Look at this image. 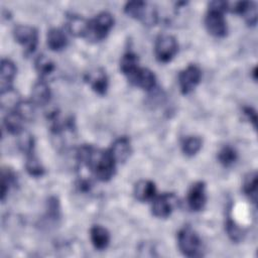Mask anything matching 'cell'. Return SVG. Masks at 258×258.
Here are the masks:
<instances>
[{
  "mask_svg": "<svg viewBox=\"0 0 258 258\" xmlns=\"http://www.w3.org/2000/svg\"><path fill=\"white\" fill-rule=\"evenodd\" d=\"M77 158L101 181H108L115 174L117 162L109 149L103 150L84 144L78 148Z\"/></svg>",
  "mask_w": 258,
  "mask_h": 258,
  "instance_id": "1",
  "label": "cell"
},
{
  "mask_svg": "<svg viewBox=\"0 0 258 258\" xmlns=\"http://www.w3.org/2000/svg\"><path fill=\"white\" fill-rule=\"evenodd\" d=\"M228 10V2L213 1L205 17V25L210 34L215 37H224L228 32L227 22L224 13Z\"/></svg>",
  "mask_w": 258,
  "mask_h": 258,
  "instance_id": "2",
  "label": "cell"
},
{
  "mask_svg": "<svg viewBox=\"0 0 258 258\" xmlns=\"http://www.w3.org/2000/svg\"><path fill=\"white\" fill-rule=\"evenodd\" d=\"M177 246L186 257H200L203 255V243L198 233L189 226H184L177 233Z\"/></svg>",
  "mask_w": 258,
  "mask_h": 258,
  "instance_id": "3",
  "label": "cell"
},
{
  "mask_svg": "<svg viewBox=\"0 0 258 258\" xmlns=\"http://www.w3.org/2000/svg\"><path fill=\"white\" fill-rule=\"evenodd\" d=\"M114 25V18L109 12H101L89 20L85 38L98 42L107 37Z\"/></svg>",
  "mask_w": 258,
  "mask_h": 258,
  "instance_id": "4",
  "label": "cell"
},
{
  "mask_svg": "<svg viewBox=\"0 0 258 258\" xmlns=\"http://www.w3.org/2000/svg\"><path fill=\"white\" fill-rule=\"evenodd\" d=\"M124 12L135 19L140 20L144 25H155L158 20L156 8L144 1H130L124 6Z\"/></svg>",
  "mask_w": 258,
  "mask_h": 258,
  "instance_id": "5",
  "label": "cell"
},
{
  "mask_svg": "<svg viewBox=\"0 0 258 258\" xmlns=\"http://www.w3.org/2000/svg\"><path fill=\"white\" fill-rule=\"evenodd\" d=\"M178 198L173 192H165L152 200V214L156 218H168L178 207Z\"/></svg>",
  "mask_w": 258,
  "mask_h": 258,
  "instance_id": "6",
  "label": "cell"
},
{
  "mask_svg": "<svg viewBox=\"0 0 258 258\" xmlns=\"http://www.w3.org/2000/svg\"><path fill=\"white\" fill-rule=\"evenodd\" d=\"M178 50L176 39L171 35H160L154 44V54L158 61L166 63L170 61Z\"/></svg>",
  "mask_w": 258,
  "mask_h": 258,
  "instance_id": "7",
  "label": "cell"
},
{
  "mask_svg": "<svg viewBox=\"0 0 258 258\" xmlns=\"http://www.w3.org/2000/svg\"><path fill=\"white\" fill-rule=\"evenodd\" d=\"M14 39L21 44L26 53H32L38 43V32L37 30L29 25H17L13 29Z\"/></svg>",
  "mask_w": 258,
  "mask_h": 258,
  "instance_id": "8",
  "label": "cell"
},
{
  "mask_svg": "<svg viewBox=\"0 0 258 258\" xmlns=\"http://www.w3.org/2000/svg\"><path fill=\"white\" fill-rule=\"evenodd\" d=\"M202 78V71L197 64H188L178 74V85L183 95L189 94L199 85Z\"/></svg>",
  "mask_w": 258,
  "mask_h": 258,
  "instance_id": "9",
  "label": "cell"
},
{
  "mask_svg": "<svg viewBox=\"0 0 258 258\" xmlns=\"http://www.w3.org/2000/svg\"><path fill=\"white\" fill-rule=\"evenodd\" d=\"M187 207L192 212H199L204 209L207 203L206 183L204 181H197L190 185L186 195Z\"/></svg>",
  "mask_w": 258,
  "mask_h": 258,
  "instance_id": "10",
  "label": "cell"
},
{
  "mask_svg": "<svg viewBox=\"0 0 258 258\" xmlns=\"http://www.w3.org/2000/svg\"><path fill=\"white\" fill-rule=\"evenodd\" d=\"M128 81L143 90L151 91L156 86V77L152 71L139 67L132 75L128 77Z\"/></svg>",
  "mask_w": 258,
  "mask_h": 258,
  "instance_id": "11",
  "label": "cell"
},
{
  "mask_svg": "<svg viewBox=\"0 0 258 258\" xmlns=\"http://www.w3.org/2000/svg\"><path fill=\"white\" fill-rule=\"evenodd\" d=\"M85 81L90 85L92 90L97 94L103 96L107 93L109 80L106 72L101 68L91 70L85 76Z\"/></svg>",
  "mask_w": 258,
  "mask_h": 258,
  "instance_id": "12",
  "label": "cell"
},
{
  "mask_svg": "<svg viewBox=\"0 0 258 258\" xmlns=\"http://www.w3.org/2000/svg\"><path fill=\"white\" fill-rule=\"evenodd\" d=\"M109 151L111 152L112 156L116 160V162H125L131 152H132V147H131V142L130 139L126 136H121L118 137L111 145Z\"/></svg>",
  "mask_w": 258,
  "mask_h": 258,
  "instance_id": "13",
  "label": "cell"
},
{
  "mask_svg": "<svg viewBox=\"0 0 258 258\" xmlns=\"http://www.w3.org/2000/svg\"><path fill=\"white\" fill-rule=\"evenodd\" d=\"M134 197L139 202H152L156 197V186L155 183L148 179L139 180L134 185Z\"/></svg>",
  "mask_w": 258,
  "mask_h": 258,
  "instance_id": "14",
  "label": "cell"
},
{
  "mask_svg": "<svg viewBox=\"0 0 258 258\" xmlns=\"http://www.w3.org/2000/svg\"><path fill=\"white\" fill-rule=\"evenodd\" d=\"M16 67L13 61L7 58L1 60V77H0V92L12 89V83L16 76Z\"/></svg>",
  "mask_w": 258,
  "mask_h": 258,
  "instance_id": "15",
  "label": "cell"
},
{
  "mask_svg": "<svg viewBox=\"0 0 258 258\" xmlns=\"http://www.w3.org/2000/svg\"><path fill=\"white\" fill-rule=\"evenodd\" d=\"M51 92L49 86L42 80L36 82L31 89V101L35 106L47 105L50 101Z\"/></svg>",
  "mask_w": 258,
  "mask_h": 258,
  "instance_id": "16",
  "label": "cell"
},
{
  "mask_svg": "<svg viewBox=\"0 0 258 258\" xmlns=\"http://www.w3.org/2000/svg\"><path fill=\"white\" fill-rule=\"evenodd\" d=\"M90 239L97 250H105L109 244H110V233L109 231L100 226V225H94L90 229Z\"/></svg>",
  "mask_w": 258,
  "mask_h": 258,
  "instance_id": "17",
  "label": "cell"
},
{
  "mask_svg": "<svg viewBox=\"0 0 258 258\" xmlns=\"http://www.w3.org/2000/svg\"><path fill=\"white\" fill-rule=\"evenodd\" d=\"M46 44L52 51L62 50L68 45L67 34L59 28H51L46 35Z\"/></svg>",
  "mask_w": 258,
  "mask_h": 258,
  "instance_id": "18",
  "label": "cell"
},
{
  "mask_svg": "<svg viewBox=\"0 0 258 258\" xmlns=\"http://www.w3.org/2000/svg\"><path fill=\"white\" fill-rule=\"evenodd\" d=\"M89 20L80 15H71L67 20L68 31L76 37H85Z\"/></svg>",
  "mask_w": 258,
  "mask_h": 258,
  "instance_id": "19",
  "label": "cell"
},
{
  "mask_svg": "<svg viewBox=\"0 0 258 258\" xmlns=\"http://www.w3.org/2000/svg\"><path fill=\"white\" fill-rule=\"evenodd\" d=\"M24 120L14 110L9 111L4 117V127L10 134L18 135L23 130Z\"/></svg>",
  "mask_w": 258,
  "mask_h": 258,
  "instance_id": "20",
  "label": "cell"
},
{
  "mask_svg": "<svg viewBox=\"0 0 258 258\" xmlns=\"http://www.w3.org/2000/svg\"><path fill=\"white\" fill-rule=\"evenodd\" d=\"M139 68V59L133 51H127L120 60V70L128 78Z\"/></svg>",
  "mask_w": 258,
  "mask_h": 258,
  "instance_id": "21",
  "label": "cell"
},
{
  "mask_svg": "<svg viewBox=\"0 0 258 258\" xmlns=\"http://www.w3.org/2000/svg\"><path fill=\"white\" fill-rule=\"evenodd\" d=\"M203 146V140L199 136H187L181 142V150L186 156L196 155Z\"/></svg>",
  "mask_w": 258,
  "mask_h": 258,
  "instance_id": "22",
  "label": "cell"
},
{
  "mask_svg": "<svg viewBox=\"0 0 258 258\" xmlns=\"http://www.w3.org/2000/svg\"><path fill=\"white\" fill-rule=\"evenodd\" d=\"M244 194L253 202L257 201V173L256 171L249 172L243 181Z\"/></svg>",
  "mask_w": 258,
  "mask_h": 258,
  "instance_id": "23",
  "label": "cell"
},
{
  "mask_svg": "<svg viewBox=\"0 0 258 258\" xmlns=\"http://www.w3.org/2000/svg\"><path fill=\"white\" fill-rule=\"evenodd\" d=\"M238 159V152L231 145L223 146L218 152V160L219 162L225 166H232Z\"/></svg>",
  "mask_w": 258,
  "mask_h": 258,
  "instance_id": "24",
  "label": "cell"
},
{
  "mask_svg": "<svg viewBox=\"0 0 258 258\" xmlns=\"http://www.w3.org/2000/svg\"><path fill=\"white\" fill-rule=\"evenodd\" d=\"M34 67L40 77H45L55 70L54 62L45 54H39L34 60Z\"/></svg>",
  "mask_w": 258,
  "mask_h": 258,
  "instance_id": "25",
  "label": "cell"
},
{
  "mask_svg": "<svg viewBox=\"0 0 258 258\" xmlns=\"http://www.w3.org/2000/svg\"><path fill=\"white\" fill-rule=\"evenodd\" d=\"M25 168L28 174L33 177H41L45 173V169L43 165L33 153L26 156Z\"/></svg>",
  "mask_w": 258,
  "mask_h": 258,
  "instance_id": "26",
  "label": "cell"
},
{
  "mask_svg": "<svg viewBox=\"0 0 258 258\" xmlns=\"http://www.w3.org/2000/svg\"><path fill=\"white\" fill-rule=\"evenodd\" d=\"M18 147L19 149L27 156L29 154L33 153V149H34V139L33 136L29 133L26 132L24 130H22L18 135Z\"/></svg>",
  "mask_w": 258,
  "mask_h": 258,
  "instance_id": "27",
  "label": "cell"
},
{
  "mask_svg": "<svg viewBox=\"0 0 258 258\" xmlns=\"http://www.w3.org/2000/svg\"><path fill=\"white\" fill-rule=\"evenodd\" d=\"M16 111L24 121H31L35 114V105L32 101H19L16 107L13 109Z\"/></svg>",
  "mask_w": 258,
  "mask_h": 258,
  "instance_id": "28",
  "label": "cell"
},
{
  "mask_svg": "<svg viewBox=\"0 0 258 258\" xmlns=\"http://www.w3.org/2000/svg\"><path fill=\"white\" fill-rule=\"evenodd\" d=\"M16 182V177L15 174L12 170L10 169H2V177H1V200L4 202L5 197L9 192L10 188L14 186Z\"/></svg>",
  "mask_w": 258,
  "mask_h": 258,
  "instance_id": "29",
  "label": "cell"
},
{
  "mask_svg": "<svg viewBox=\"0 0 258 258\" xmlns=\"http://www.w3.org/2000/svg\"><path fill=\"white\" fill-rule=\"evenodd\" d=\"M226 231L230 239L234 242H239L243 239V230L236 224L230 215H228V219L226 221Z\"/></svg>",
  "mask_w": 258,
  "mask_h": 258,
  "instance_id": "30",
  "label": "cell"
},
{
  "mask_svg": "<svg viewBox=\"0 0 258 258\" xmlns=\"http://www.w3.org/2000/svg\"><path fill=\"white\" fill-rule=\"evenodd\" d=\"M242 16L244 17L246 23L248 25H256L257 23V8L256 5L253 2H249L246 9L242 13Z\"/></svg>",
  "mask_w": 258,
  "mask_h": 258,
  "instance_id": "31",
  "label": "cell"
},
{
  "mask_svg": "<svg viewBox=\"0 0 258 258\" xmlns=\"http://www.w3.org/2000/svg\"><path fill=\"white\" fill-rule=\"evenodd\" d=\"M47 216L49 219L56 221L60 217L59 202L55 197H51L47 202Z\"/></svg>",
  "mask_w": 258,
  "mask_h": 258,
  "instance_id": "32",
  "label": "cell"
},
{
  "mask_svg": "<svg viewBox=\"0 0 258 258\" xmlns=\"http://www.w3.org/2000/svg\"><path fill=\"white\" fill-rule=\"evenodd\" d=\"M243 114L253 124V127L256 128V123H257L256 111L252 107H243Z\"/></svg>",
  "mask_w": 258,
  "mask_h": 258,
  "instance_id": "33",
  "label": "cell"
}]
</instances>
